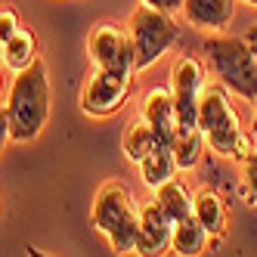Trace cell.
<instances>
[{
    "mask_svg": "<svg viewBox=\"0 0 257 257\" xmlns=\"http://www.w3.org/2000/svg\"><path fill=\"white\" fill-rule=\"evenodd\" d=\"M7 112H10L13 143H31L44 134V127L50 121V75L41 56L28 68L16 71V78L7 90Z\"/></svg>",
    "mask_w": 257,
    "mask_h": 257,
    "instance_id": "1",
    "label": "cell"
},
{
    "mask_svg": "<svg viewBox=\"0 0 257 257\" xmlns=\"http://www.w3.org/2000/svg\"><path fill=\"white\" fill-rule=\"evenodd\" d=\"M195 127L205 134L208 149L220 158H232L242 164L254 152V134H248L242 121H238L235 108L229 102L226 87H208L198 96V112H195Z\"/></svg>",
    "mask_w": 257,
    "mask_h": 257,
    "instance_id": "2",
    "label": "cell"
},
{
    "mask_svg": "<svg viewBox=\"0 0 257 257\" xmlns=\"http://www.w3.org/2000/svg\"><path fill=\"white\" fill-rule=\"evenodd\" d=\"M90 223L99 235L108 238L115 254H137V235H140V214L134 205L131 189L118 180H108L96 189Z\"/></svg>",
    "mask_w": 257,
    "mask_h": 257,
    "instance_id": "3",
    "label": "cell"
},
{
    "mask_svg": "<svg viewBox=\"0 0 257 257\" xmlns=\"http://www.w3.org/2000/svg\"><path fill=\"white\" fill-rule=\"evenodd\" d=\"M205 62L211 68V75L223 84L226 90H232L235 96H242L245 102L257 99V56L251 53L245 38H235V34H208L205 44Z\"/></svg>",
    "mask_w": 257,
    "mask_h": 257,
    "instance_id": "4",
    "label": "cell"
},
{
    "mask_svg": "<svg viewBox=\"0 0 257 257\" xmlns=\"http://www.w3.org/2000/svg\"><path fill=\"white\" fill-rule=\"evenodd\" d=\"M127 28H131V38H134L137 75L152 68L164 53L180 44V25L174 19V13L149 7V4L134 7V13L127 16Z\"/></svg>",
    "mask_w": 257,
    "mask_h": 257,
    "instance_id": "5",
    "label": "cell"
},
{
    "mask_svg": "<svg viewBox=\"0 0 257 257\" xmlns=\"http://www.w3.org/2000/svg\"><path fill=\"white\" fill-rule=\"evenodd\" d=\"M134 78L127 71H108V68H93L78 93L81 112L90 118H112L131 102L134 96Z\"/></svg>",
    "mask_w": 257,
    "mask_h": 257,
    "instance_id": "6",
    "label": "cell"
},
{
    "mask_svg": "<svg viewBox=\"0 0 257 257\" xmlns=\"http://www.w3.org/2000/svg\"><path fill=\"white\" fill-rule=\"evenodd\" d=\"M87 56L93 68H108V71H127L137 75V56H134V38L127 22L105 19L96 22L87 34Z\"/></svg>",
    "mask_w": 257,
    "mask_h": 257,
    "instance_id": "7",
    "label": "cell"
},
{
    "mask_svg": "<svg viewBox=\"0 0 257 257\" xmlns=\"http://www.w3.org/2000/svg\"><path fill=\"white\" fill-rule=\"evenodd\" d=\"M205 62L192 53H183L171 65V96L177 105V127H195L198 96L205 90Z\"/></svg>",
    "mask_w": 257,
    "mask_h": 257,
    "instance_id": "8",
    "label": "cell"
},
{
    "mask_svg": "<svg viewBox=\"0 0 257 257\" xmlns=\"http://www.w3.org/2000/svg\"><path fill=\"white\" fill-rule=\"evenodd\" d=\"M192 217L201 223L211 242H220L229 232V201L217 186H201L192 192Z\"/></svg>",
    "mask_w": 257,
    "mask_h": 257,
    "instance_id": "9",
    "label": "cell"
},
{
    "mask_svg": "<svg viewBox=\"0 0 257 257\" xmlns=\"http://www.w3.org/2000/svg\"><path fill=\"white\" fill-rule=\"evenodd\" d=\"M140 214V235H137V254H161L171 248V229L174 220L158 208V201H143L137 208Z\"/></svg>",
    "mask_w": 257,
    "mask_h": 257,
    "instance_id": "10",
    "label": "cell"
},
{
    "mask_svg": "<svg viewBox=\"0 0 257 257\" xmlns=\"http://www.w3.org/2000/svg\"><path fill=\"white\" fill-rule=\"evenodd\" d=\"M140 118L158 134V140L164 146H171L174 134H177V105L171 96V87H155L143 96V108H140Z\"/></svg>",
    "mask_w": 257,
    "mask_h": 257,
    "instance_id": "11",
    "label": "cell"
},
{
    "mask_svg": "<svg viewBox=\"0 0 257 257\" xmlns=\"http://www.w3.org/2000/svg\"><path fill=\"white\" fill-rule=\"evenodd\" d=\"M183 16L192 28L223 31L235 16V0H183Z\"/></svg>",
    "mask_w": 257,
    "mask_h": 257,
    "instance_id": "12",
    "label": "cell"
},
{
    "mask_svg": "<svg viewBox=\"0 0 257 257\" xmlns=\"http://www.w3.org/2000/svg\"><path fill=\"white\" fill-rule=\"evenodd\" d=\"M171 152L177 158V168L180 171H192L198 168L208 155V143H205V134L198 127H177V134L171 140Z\"/></svg>",
    "mask_w": 257,
    "mask_h": 257,
    "instance_id": "13",
    "label": "cell"
},
{
    "mask_svg": "<svg viewBox=\"0 0 257 257\" xmlns=\"http://www.w3.org/2000/svg\"><path fill=\"white\" fill-rule=\"evenodd\" d=\"M177 158H174V152H171V146H155V149L146 155L143 161H140V177H143V183L149 186L152 192L158 189V186H164L168 180H174L177 177Z\"/></svg>",
    "mask_w": 257,
    "mask_h": 257,
    "instance_id": "14",
    "label": "cell"
},
{
    "mask_svg": "<svg viewBox=\"0 0 257 257\" xmlns=\"http://www.w3.org/2000/svg\"><path fill=\"white\" fill-rule=\"evenodd\" d=\"M208 245H211V238H208V232L201 229V223H198L192 214L174 223V229H171V251L174 254H180V257H195V254H205Z\"/></svg>",
    "mask_w": 257,
    "mask_h": 257,
    "instance_id": "15",
    "label": "cell"
},
{
    "mask_svg": "<svg viewBox=\"0 0 257 257\" xmlns=\"http://www.w3.org/2000/svg\"><path fill=\"white\" fill-rule=\"evenodd\" d=\"M155 146H161V140H158V134H155L143 118H137V121H131V124L124 127L121 152H124V158L131 161V164H140L146 155L155 149Z\"/></svg>",
    "mask_w": 257,
    "mask_h": 257,
    "instance_id": "16",
    "label": "cell"
},
{
    "mask_svg": "<svg viewBox=\"0 0 257 257\" xmlns=\"http://www.w3.org/2000/svg\"><path fill=\"white\" fill-rule=\"evenodd\" d=\"M34 59H38V34H34L31 28H19L4 44V65L16 75V71L28 68Z\"/></svg>",
    "mask_w": 257,
    "mask_h": 257,
    "instance_id": "17",
    "label": "cell"
},
{
    "mask_svg": "<svg viewBox=\"0 0 257 257\" xmlns=\"http://www.w3.org/2000/svg\"><path fill=\"white\" fill-rule=\"evenodd\" d=\"M155 201H158V208L168 214L174 223L192 214V192H189L186 183H180L177 177H174V180H168L164 186H158V189H155Z\"/></svg>",
    "mask_w": 257,
    "mask_h": 257,
    "instance_id": "18",
    "label": "cell"
},
{
    "mask_svg": "<svg viewBox=\"0 0 257 257\" xmlns=\"http://www.w3.org/2000/svg\"><path fill=\"white\" fill-rule=\"evenodd\" d=\"M235 195L242 198L245 205H257V146H254V152L242 161V177H238Z\"/></svg>",
    "mask_w": 257,
    "mask_h": 257,
    "instance_id": "19",
    "label": "cell"
},
{
    "mask_svg": "<svg viewBox=\"0 0 257 257\" xmlns=\"http://www.w3.org/2000/svg\"><path fill=\"white\" fill-rule=\"evenodd\" d=\"M22 28V19H19V10L16 7H0V41H10L16 31Z\"/></svg>",
    "mask_w": 257,
    "mask_h": 257,
    "instance_id": "20",
    "label": "cell"
},
{
    "mask_svg": "<svg viewBox=\"0 0 257 257\" xmlns=\"http://www.w3.org/2000/svg\"><path fill=\"white\" fill-rule=\"evenodd\" d=\"M7 143H13L10 140V112H7V102L0 105V152L7 149Z\"/></svg>",
    "mask_w": 257,
    "mask_h": 257,
    "instance_id": "21",
    "label": "cell"
},
{
    "mask_svg": "<svg viewBox=\"0 0 257 257\" xmlns=\"http://www.w3.org/2000/svg\"><path fill=\"white\" fill-rule=\"evenodd\" d=\"M140 4H149V7L168 10V13H177V10H183V0H140Z\"/></svg>",
    "mask_w": 257,
    "mask_h": 257,
    "instance_id": "22",
    "label": "cell"
},
{
    "mask_svg": "<svg viewBox=\"0 0 257 257\" xmlns=\"http://www.w3.org/2000/svg\"><path fill=\"white\" fill-rule=\"evenodd\" d=\"M242 38L248 41V47H251V53H254V56H257V22H254V25H251V28H248L245 34H242Z\"/></svg>",
    "mask_w": 257,
    "mask_h": 257,
    "instance_id": "23",
    "label": "cell"
},
{
    "mask_svg": "<svg viewBox=\"0 0 257 257\" xmlns=\"http://www.w3.org/2000/svg\"><path fill=\"white\" fill-rule=\"evenodd\" d=\"M7 90H10V87H7V75H4V71H0V102L7 99Z\"/></svg>",
    "mask_w": 257,
    "mask_h": 257,
    "instance_id": "24",
    "label": "cell"
},
{
    "mask_svg": "<svg viewBox=\"0 0 257 257\" xmlns=\"http://www.w3.org/2000/svg\"><path fill=\"white\" fill-rule=\"evenodd\" d=\"M251 134H254V140H257V99H254V121H251Z\"/></svg>",
    "mask_w": 257,
    "mask_h": 257,
    "instance_id": "25",
    "label": "cell"
},
{
    "mask_svg": "<svg viewBox=\"0 0 257 257\" xmlns=\"http://www.w3.org/2000/svg\"><path fill=\"white\" fill-rule=\"evenodd\" d=\"M242 4H248V7H254V10H257V0H242Z\"/></svg>",
    "mask_w": 257,
    "mask_h": 257,
    "instance_id": "26",
    "label": "cell"
},
{
    "mask_svg": "<svg viewBox=\"0 0 257 257\" xmlns=\"http://www.w3.org/2000/svg\"><path fill=\"white\" fill-rule=\"evenodd\" d=\"M0 65H4V41H0Z\"/></svg>",
    "mask_w": 257,
    "mask_h": 257,
    "instance_id": "27",
    "label": "cell"
}]
</instances>
